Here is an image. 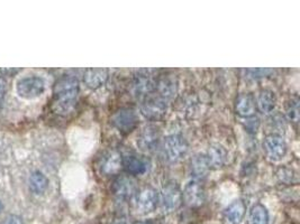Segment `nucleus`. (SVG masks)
<instances>
[{
    "instance_id": "nucleus-13",
    "label": "nucleus",
    "mask_w": 300,
    "mask_h": 224,
    "mask_svg": "<svg viewBox=\"0 0 300 224\" xmlns=\"http://www.w3.org/2000/svg\"><path fill=\"white\" fill-rule=\"evenodd\" d=\"M123 166L125 170L131 175H143L150 167V163L145 157L136 154H129L123 157Z\"/></svg>"
},
{
    "instance_id": "nucleus-2",
    "label": "nucleus",
    "mask_w": 300,
    "mask_h": 224,
    "mask_svg": "<svg viewBox=\"0 0 300 224\" xmlns=\"http://www.w3.org/2000/svg\"><path fill=\"white\" fill-rule=\"evenodd\" d=\"M159 203V193L153 186L145 185L136 190L133 195V204L136 212L141 215L149 214L156 209Z\"/></svg>"
},
{
    "instance_id": "nucleus-5",
    "label": "nucleus",
    "mask_w": 300,
    "mask_h": 224,
    "mask_svg": "<svg viewBox=\"0 0 300 224\" xmlns=\"http://www.w3.org/2000/svg\"><path fill=\"white\" fill-rule=\"evenodd\" d=\"M138 116L129 108H122L111 115V124L122 133H129L137 127Z\"/></svg>"
},
{
    "instance_id": "nucleus-12",
    "label": "nucleus",
    "mask_w": 300,
    "mask_h": 224,
    "mask_svg": "<svg viewBox=\"0 0 300 224\" xmlns=\"http://www.w3.org/2000/svg\"><path fill=\"white\" fill-rule=\"evenodd\" d=\"M113 192L119 200L131 199L136 192V183L132 177L120 175L114 181Z\"/></svg>"
},
{
    "instance_id": "nucleus-8",
    "label": "nucleus",
    "mask_w": 300,
    "mask_h": 224,
    "mask_svg": "<svg viewBox=\"0 0 300 224\" xmlns=\"http://www.w3.org/2000/svg\"><path fill=\"white\" fill-rule=\"evenodd\" d=\"M168 106L162 98H146L141 105V112L146 119L158 121L167 114Z\"/></svg>"
},
{
    "instance_id": "nucleus-16",
    "label": "nucleus",
    "mask_w": 300,
    "mask_h": 224,
    "mask_svg": "<svg viewBox=\"0 0 300 224\" xmlns=\"http://www.w3.org/2000/svg\"><path fill=\"white\" fill-rule=\"evenodd\" d=\"M246 213V204L243 200H236L227 206L224 212L226 221L231 224H240Z\"/></svg>"
},
{
    "instance_id": "nucleus-17",
    "label": "nucleus",
    "mask_w": 300,
    "mask_h": 224,
    "mask_svg": "<svg viewBox=\"0 0 300 224\" xmlns=\"http://www.w3.org/2000/svg\"><path fill=\"white\" fill-rule=\"evenodd\" d=\"M205 155L210 168L222 167L227 159L226 149L222 145H218V143H215V145L210 146L207 154Z\"/></svg>"
},
{
    "instance_id": "nucleus-11",
    "label": "nucleus",
    "mask_w": 300,
    "mask_h": 224,
    "mask_svg": "<svg viewBox=\"0 0 300 224\" xmlns=\"http://www.w3.org/2000/svg\"><path fill=\"white\" fill-rule=\"evenodd\" d=\"M123 166V157L117 150H109L101 156L99 167L102 174L115 175Z\"/></svg>"
},
{
    "instance_id": "nucleus-4",
    "label": "nucleus",
    "mask_w": 300,
    "mask_h": 224,
    "mask_svg": "<svg viewBox=\"0 0 300 224\" xmlns=\"http://www.w3.org/2000/svg\"><path fill=\"white\" fill-rule=\"evenodd\" d=\"M161 209L164 213H171L182 204V191L176 182H168L162 188L160 196Z\"/></svg>"
},
{
    "instance_id": "nucleus-22",
    "label": "nucleus",
    "mask_w": 300,
    "mask_h": 224,
    "mask_svg": "<svg viewBox=\"0 0 300 224\" xmlns=\"http://www.w3.org/2000/svg\"><path fill=\"white\" fill-rule=\"evenodd\" d=\"M48 187V179L41 172H34L29 177V188L35 194H43Z\"/></svg>"
},
{
    "instance_id": "nucleus-10",
    "label": "nucleus",
    "mask_w": 300,
    "mask_h": 224,
    "mask_svg": "<svg viewBox=\"0 0 300 224\" xmlns=\"http://www.w3.org/2000/svg\"><path fill=\"white\" fill-rule=\"evenodd\" d=\"M160 138V129L154 124H147L138 134L137 145L143 151H152L159 146Z\"/></svg>"
},
{
    "instance_id": "nucleus-20",
    "label": "nucleus",
    "mask_w": 300,
    "mask_h": 224,
    "mask_svg": "<svg viewBox=\"0 0 300 224\" xmlns=\"http://www.w3.org/2000/svg\"><path fill=\"white\" fill-rule=\"evenodd\" d=\"M248 224H269V212L266 206L261 203L254 204L249 213Z\"/></svg>"
},
{
    "instance_id": "nucleus-1",
    "label": "nucleus",
    "mask_w": 300,
    "mask_h": 224,
    "mask_svg": "<svg viewBox=\"0 0 300 224\" xmlns=\"http://www.w3.org/2000/svg\"><path fill=\"white\" fill-rule=\"evenodd\" d=\"M79 81L73 75H63L53 88L52 109L57 114L65 115L73 110L79 94Z\"/></svg>"
},
{
    "instance_id": "nucleus-28",
    "label": "nucleus",
    "mask_w": 300,
    "mask_h": 224,
    "mask_svg": "<svg viewBox=\"0 0 300 224\" xmlns=\"http://www.w3.org/2000/svg\"><path fill=\"white\" fill-rule=\"evenodd\" d=\"M6 93V81L3 79V76L0 72V101L2 100Z\"/></svg>"
},
{
    "instance_id": "nucleus-6",
    "label": "nucleus",
    "mask_w": 300,
    "mask_h": 224,
    "mask_svg": "<svg viewBox=\"0 0 300 224\" xmlns=\"http://www.w3.org/2000/svg\"><path fill=\"white\" fill-rule=\"evenodd\" d=\"M16 90L20 98L35 99L43 94L45 90V82L38 76H28L17 82Z\"/></svg>"
},
{
    "instance_id": "nucleus-27",
    "label": "nucleus",
    "mask_w": 300,
    "mask_h": 224,
    "mask_svg": "<svg viewBox=\"0 0 300 224\" xmlns=\"http://www.w3.org/2000/svg\"><path fill=\"white\" fill-rule=\"evenodd\" d=\"M0 224H24L23 220L17 215H8L6 219H3V221Z\"/></svg>"
},
{
    "instance_id": "nucleus-19",
    "label": "nucleus",
    "mask_w": 300,
    "mask_h": 224,
    "mask_svg": "<svg viewBox=\"0 0 300 224\" xmlns=\"http://www.w3.org/2000/svg\"><path fill=\"white\" fill-rule=\"evenodd\" d=\"M155 88L154 82L145 74H138L133 82L134 93L138 97H145L153 91Z\"/></svg>"
},
{
    "instance_id": "nucleus-26",
    "label": "nucleus",
    "mask_w": 300,
    "mask_h": 224,
    "mask_svg": "<svg viewBox=\"0 0 300 224\" xmlns=\"http://www.w3.org/2000/svg\"><path fill=\"white\" fill-rule=\"evenodd\" d=\"M271 70H263V69H257V70H250L249 73H251V76L253 78H263V76H267L268 74L271 73Z\"/></svg>"
},
{
    "instance_id": "nucleus-21",
    "label": "nucleus",
    "mask_w": 300,
    "mask_h": 224,
    "mask_svg": "<svg viewBox=\"0 0 300 224\" xmlns=\"http://www.w3.org/2000/svg\"><path fill=\"white\" fill-rule=\"evenodd\" d=\"M210 167L205 154H197L194 158L191 159V173L194 174L197 178L205 177Z\"/></svg>"
},
{
    "instance_id": "nucleus-31",
    "label": "nucleus",
    "mask_w": 300,
    "mask_h": 224,
    "mask_svg": "<svg viewBox=\"0 0 300 224\" xmlns=\"http://www.w3.org/2000/svg\"><path fill=\"white\" fill-rule=\"evenodd\" d=\"M2 208H3V206H2V203H1V201H0V212H1Z\"/></svg>"
},
{
    "instance_id": "nucleus-14",
    "label": "nucleus",
    "mask_w": 300,
    "mask_h": 224,
    "mask_svg": "<svg viewBox=\"0 0 300 224\" xmlns=\"http://www.w3.org/2000/svg\"><path fill=\"white\" fill-rule=\"evenodd\" d=\"M108 70L106 69H87L83 73V82L89 89L97 90L108 80Z\"/></svg>"
},
{
    "instance_id": "nucleus-15",
    "label": "nucleus",
    "mask_w": 300,
    "mask_h": 224,
    "mask_svg": "<svg viewBox=\"0 0 300 224\" xmlns=\"http://www.w3.org/2000/svg\"><path fill=\"white\" fill-rule=\"evenodd\" d=\"M257 106H255V99L250 93L240 94L235 103L236 113L243 116V118H250L253 116Z\"/></svg>"
},
{
    "instance_id": "nucleus-29",
    "label": "nucleus",
    "mask_w": 300,
    "mask_h": 224,
    "mask_svg": "<svg viewBox=\"0 0 300 224\" xmlns=\"http://www.w3.org/2000/svg\"><path fill=\"white\" fill-rule=\"evenodd\" d=\"M134 224H153L150 221H140V222H135Z\"/></svg>"
},
{
    "instance_id": "nucleus-3",
    "label": "nucleus",
    "mask_w": 300,
    "mask_h": 224,
    "mask_svg": "<svg viewBox=\"0 0 300 224\" xmlns=\"http://www.w3.org/2000/svg\"><path fill=\"white\" fill-rule=\"evenodd\" d=\"M163 154L169 163L176 164L181 161L188 154L189 145L180 134H170L163 140Z\"/></svg>"
},
{
    "instance_id": "nucleus-9",
    "label": "nucleus",
    "mask_w": 300,
    "mask_h": 224,
    "mask_svg": "<svg viewBox=\"0 0 300 224\" xmlns=\"http://www.w3.org/2000/svg\"><path fill=\"white\" fill-rule=\"evenodd\" d=\"M206 199L205 187L198 179H191L187 183L182 192V201L190 208H199Z\"/></svg>"
},
{
    "instance_id": "nucleus-30",
    "label": "nucleus",
    "mask_w": 300,
    "mask_h": 224,
    "mask_svg": "<svg viewBox=\"0 0 300 224\" xmlns=\"http://www.w3.org/2000/svg\"><path fill=\"white\" fill-rule=\"evenodd\" d=\"M116 224H127V223H126V221H125V220L123 219V220H120V221H118Z\"/></svg>"
},
{
    "instance_id": "nucleus-7",
    "label": "nucleus",
    "mask_w": 300,
    "mask_h": 224,
    "mask_svg": "<svg viewBox=\"0 0 300 224\" xmlns=\"http://www.w3.org/2000/svg\"><path fill=\"white\" fill-rule=\"evenodd\" d=\"M263 148L267 156L271 160H280L284 158L288 150V146L284 137L278 133H270L264 138Z\"/></svg>"
},
{
    "instance_id": "nucleus-23",
    "label": "nucleus",
    "mask_w": 300,
    "mask_h": 224,
    "mask_svg": "<svg viewBox=\"0 0 300 224\" xmlns=\"http://www.w3.org/2000/svg\"><path fill=\"white\" fill-rule=\"evenodd\" d=\"M155 88H158L162 99L172 98L174 93L177 92V83L174 82V80L170 78H164L160 80L158 85H155Z\"/></svg>"
},
{
    "instance_id": "nucleus-25",
    "label": "nucleus",
    "mask_w": 300,
    "mask_h": 224,
    "mask_svg": "<svg viewBox=\"0 0 300 224\" xmlns=\"http://www.w3.org/2000/svg\"><path fill=\"white\" fill-rule=\"evenodd\" d=\"M278 176L285 183H293L294 181L297 182V174H296L293 169L289 168H280L279 173H278Z\"/></svg>"
},
{
    "instance_id": "nucleus-18",
    "label": "nucleus",
    "mask_w": 300,
    "mask_h": 224,
    "mask_svg": "<svg viewBox=\"0 0 300 224\" xmlns=\"http://www.w3.org/2000/svg\"><path fill=\"white\" fill-rule=\"evenodd\" d=\"M277 98L273 91L269 89H263L260 91L259 96L255 101V106L262 113H270L276 108Z\"/></svg>"
},
{
    "instance_id": "nucleus-24",
    "label": "nucleus",
    "mask_w": 300,
    "mask_h": 224,
    "mask_svg": "<svg viewBox=\"0 0 300 224\" xmlns=\"http://www.w3.org/2000/svg\"><path fill=\"white\" fill-rule=\"evenodd\" d=\"M287 114L290 118L291 121L297 122L299 118V108H298V99H291V101L287 106Z\"/></svg>"
}]
</instances>
